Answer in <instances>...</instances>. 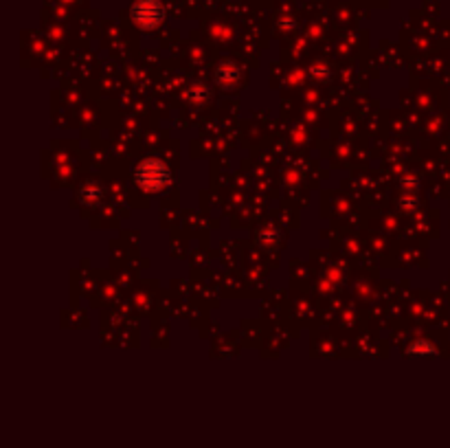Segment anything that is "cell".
I'll return each instance as SVG.
<instances>
[{"label": "cell", "mask_w": 450, "mask_h": 448, "mask_svg": "<svg viewBox=\"0 0 450 448\" xmlns=\"http://www.w3.org/2000/svg\"><path fill=\"white\" fill-rule=\"evenodd\" d=\"M428 348H430L428 343H415L413 348H409V354L411 352H435V350H428Z\"/></svg>", "instance_id": "cell-1"}]
</instances>
